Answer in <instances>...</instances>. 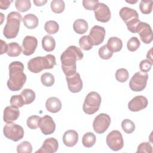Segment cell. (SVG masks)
I'll return each mask as SVG.
<instances>
[{
    "label": "cell",
    "instance_id": "obj_1",
    "mask_svg": "<svg viewBox=\"0 0 153 153\" xmlns=\"http://www.w3.org/2000/svg\"><path fill=\"white\" fill-rule=\"evenodd\" d=\"M83 53L75 45L68 47L61 54L62 69L66 76L74 75L76 72V62L82 59Z\"/></svg>",
    "mask_w": 153,
    "mask_h": 153
},
{
    "label": "cell",
    "instance_id": "obj_2",
    "mask_svg": "<svg viewBox=\"0 0 153 153\" xmlns=\"http://www.w3.org/2000/svg\"><path fill=\"white\" fill-rule=\"evenodd\" d=\"M9 79L7 85L10 90L17 91L21 90L26 81V75L23 72L24 65L19 61L12 62L8 66Z\"/></svg>",
    "mask_w": 153,
    "mask_h": 153
},
{
    "label": "cell",
    "instance_id": "obj_3",
    "mask_svg": "<svg viewBox=\"0 0 153 153\" xmlns=\"http://www.w3.org/2000/svg\"><path fill=\"white\" fill-rule=\"evenodd\" d=\"M56 65V57L53 54H47L44 57L38 56L30 59L27 63V68L32 73H39L44 69H50Z\"/></svg>",
    "mask_w": 153,
    "mask_h": 153
},
{
    "label": "cell",
    "instance_id": "obj_4",
    "mask_svg": "<svg viewBox=\"0 0 153 153\" xmlns=\"http://www.w3.org/2000/svg\"><path fill=\"white\" fill-rule=\"evenodd\" d=\"M21 20L22 15L19 12L11 11L8 14L7 23L3 29V34L6 38L13 39L17 36Z\"/></svg>",
    "mask_w": 153,
    "mask_h": 153
},
{
    "label": "cell",
    "instance_id": "obj_5",
    "mask_svg": "<svg viewBox=\"0 0 153 153\" xmlns=\"http://www.w3.org/2000/svg\"><path fill=\"white\" fill-rule=\"evenodd\" d=\"M119 14L126 24L128 30L132 33H136V26L140 22L137 12L133 8L124 7L120 10Z\"/></svg>",
    "mask_w": 153,
    "mask_h": 153
},
{
    "label": "cell",
    "instance_id": "obj_6",
    "mask_svg": "<svg viewBox=\"0 0 153 153\" xmlns=\"http://www.w3.org/2000/svg\"><path fill=\"white\" fill-rule=\"evenodd\" d=\"M102 98L100 94L95 91H91L86 96L83 105V111L88 115L96 112L100 106Z\"/></svg>",
    "mask_w": 153,
    "mask_h": 153
},
{
    "label": "cell",
    "instance_id": "obj_7",
    "mask_svg": "<svg viewBox=\"0 0 153 153\" xmlns=\"http://www.w3.org/2000/svg\"><path fill=\"white\" fill-rule=\"evenodd\" d=\"M4 136L13 141L17 142L22 139L24 136V130L23 127L16 123H7L3 128Z\"/></svg>",
    "mask_w": 153,
    "mask_h": 153
},
{
    "label": "cell",
    "instance_id": "obj_8",
    "mask_svg": "<svg viewBox=\"0 0 153 153\" xmlns=\"http://www.w3.org/2000/svg\"><path fill=\"white\" fill-rule=\"evenodd\" d=\"M148 74L143 72L135 73L129 81V87L132 91L138 92L143 90L147 84Z\"/></svg>",
    "mask_w": 153,
    "mask_h": 153
},
{
    "label": "cell",
    "instance_id": "obj_9",
    "mask_svg": "<svg viewBox=\"0 0 153 153\" xmlns=\"http://www.w3.org/2000/svg\"><path fill=\"white\" fill-rule=\"evenodd\" d=\"M106 142L108 147L114 151L121 149L124 146L122 134L118 130H112L108 133Z\"/></svg>",
    "mask_w": 153,
    "mask_h": 153
},
{
    "label": "cell",
    "instance_id": "obj_10",
    "mask_svg": "<svg viewBox=\"0 0 153 153\" xmlns=\"http://www.w3.org/2000/svg\"><path fill=\"white\" fill-rule=\"evenodd\" d=\"M110 117L104 113L99 114L94 118L93 123L94 131L98 134H102L106 131L111 124Z\"/></svg>",
    "mask_w": 153,
    "mask_h": 153
},
{
    "label": "cell",
    "instance_id": "obj_11",
    "mask_svg": "<svg viewBox=\"0 0 153 153\" xmlns=\"http://www.w3.org/2000/svg\"><path fill=\"white\" fill-rule=\"evenodd\" d=\"M136 33H139L141 41L146 44H150L153 39V33L149 24L140 22L136 28Z\"/></svg>",
    "mask_w": 153,
    "mask_h": 153
},
{
    "label": "cell",
    "instance_id": "obj_12",
    "mask_svg": "<svg viewBox=\"0 0 153 153\" xmlns=\"http://www.w3.org/2000/svg\"><path fill=\"white\" fill-rule=\"evenodd\" d=\"M106 34L103 27L95 25L90 30L88 37L93 45H99L103 42Z\"/></svg>",
    "mask_w": 153,
    "mask_h": 153
},
{
    "label": "cell",
    "instance_id": "obj_13",
    "mask_svg": "<svg viewBox=\"0 0 153 153\" xmlns=\"http://www.w3.org/2000/svg\"><path fill=\"white\" fill-rule=\"evenodd\" d=\"M96 19L100 22H108L111 17V11L108 6L103 3L99 2L94 10Z\"/></svg>",
    "mask_w": 153,
    "mask_h": 153
},
{
    "label": "cell",
    "instance_id": "obj_14",
    "mask_svg": "<svg viewBox=\"0 0 153 153\" xmlns=\"http://www.w3.org/2000/svg\"><path fill=\"white\" fill-rule=\"evenodd\" d=\"M66 79L68 89L71 92L76 93L81 91L83 84L79 73L76 72L74 75L66 76Z\"/></svg>",
    "mask_w": 153,
    "mask_h": 153
},
{
    "label": "cell",
    "instance_id": "obj_15",
    "mask_svg": "<svg viewBox=\"0 0 153 153\" xmlns=\"http://www.w3.org/2000/svg\"><path fill=\"white\" fill-rule=\"evenodd\" d=\"M39 127L44 134L48 135L54 132L56 130V124L53 118L47 115L41 117Z\"/></svg>",
    "mask_w": 153,
    "mask_h": 153
},
{
    "label": "cell",
    "instance_id": "obj_16",
    "mask_svg": "<svg viewBox=\"0 0 153 153\" xmlns=\"http://www.w3.org/2000/svg\"><path fill=\"white\" fill-rule=\"evenodd\" d=\"M38 45L37 39L33 36L27 35L25 37L23 40L22 48V53L25 56H30L32 54Z\"/></svg>",
    "mask_w": 153,
    "mask_h": 153
},
{
    "label": "cell",
    "instance_id": "obj_17",
    "mask_svg": "<svg viewBox=\"0 0 153 153\" xmlns=\"http://www.w3.org/2000/svg\"><path fill=\"white\" fill-rule=\"evenodd\" d=\"M148 101L143 96H137L133 97L128 103V108L130 111L137 112L146 108Z\"/></svg>",
    "mask_w": 153,
    "mask_h": 153
},
{
    "label": "cell",
    "instance_id": "obj_18",
    "mask_svg": "<svg viewBox=\"0 0 153 153\" xmlns=\"http://www.w3.org/2000/svg\"><path fill=\"white\" fill-rule=\"evenodd\" d=\"M59 148V143L56 139L54 137H50L46 139L42 145V146L37 150L36 153H54Z\"/></svg>",
    "mask_w": 153,
    "mask_h": 153
},
{
    "label": "cell",
    "instance_id": "obj_19",
    "mask_svg": "<svg viewBox=\"0 0 153 153\" xmlns=\"http://www.w3.org/2000/svg\"><path fill=\"white\" fill-rule=\"evenodd\" d=\"M20 115V111L18 108L12 106H7L4 110L3 120L6 123H13L17 120Z\"/></svg>",
    "mask_w": 153,
    "mask_h": 153
},
{
    "label": "cell",
    "instance_id": "obj_20",
    "mask_svg": "<svg viewBox=\"0 0 153 153\" xmlns=\"http://www.w3.org/2000/svg\"><path fill=\"white\" fill-rule=\"evenodd\" d=\"M78 141V134L74 130H69L65 132L63 136V142L68 147H73Z\"/></svg>",
    "mask_w": 153,
    "mask_h": 153
},
{
    "label": "cell",
    "instance_id": "obj_21",
    "mask_svg": "<svg viewBox=\"0 0 153 153\" xmlns=\"http://www.w3.org/2000/svg\"><path fill=\"white\" fill-rule=\"evenodd\" d=\"M45 107L48 111L51 113H57L62 108V103L57 97H51L46 100Z\"/></svg>",
    "mask_w": 153,
    "mask_h": 153
},
{
    "label": "cell",
    "instance_id": "obj_22",
    "mask_svg": "<svg viewBox=\"0 0 153 153\" xmlns=\"http://www.w3.org/2000/svg\"><path fill=\"white\" fill-rule=\"evenodd\" d=\"M22 22L25 27L29 29L36 28L39 23L38 17L33 14L31 13L25 15L22 19Z\"/></svg>",
    "mask_w": 153,
    "mask_h": 153
},
{
    "label": "cell",
    "instance_id": "obj_23",
    "mask_svg": "<svg viewBox=\"0 0 153 153\" xmlns=\"http://www.w3.org/2000/svg\"><path fill=\"white\" fill-rule=\"evenodd\" d=\"M108 48L112 52H118L123 48V42L121 39L116 36L111 37L107 42Z\"/></svg>",
    "mask_w": 153,
    "mask_h": 153
},
{
    "label": "cell",
    "instance_id": "obj_24",
    "mask_svg": "<svg viewBox=\"0 0 153 153\" xmlns=\"http://www.w3.org/2000/svg\"><path fill=\"white\" fill-rule=\"evenodd\" d=\"M88 25L86 20L79 19L75 20L73 24V29L74 31L78 34H84L88 30Z\"/></svg>",
    "mask_w": 153,
    "mask_h": 153
},
{
    "label": "cell",
    "instance_id": "obj_25",
    "mask_svg": "<svg viewBox=\"0 0 153 153\" xmlns=\"http://www.w3.org/2000/svg\"><path fill=\"white\" fill-rule=\"evenodd\" d=\"M42 46L45 51L51 52L53 51L55 48V39L50 35H45L42 39Z\"/></svg>",
    "mask_w": 153,
    "mask_h": 153
},
{
    "label": "cell",
    "instance_id": "obj_26",
    "mask_svg": "<svg viewBox=\"0 0 153 153\" xmlns=\"http://www.w3.org/2000/svg\"><path fill=\"white\" fill-rule=\"evenodd\" d=\"M22 50V47L17 42H12L8 44L7 54L10 57H17L20 54Z\"/></svg>",
    "mask_w": 153,
    "mask_h": 153
},
{
    "label": "cell",
    "instance_id": "obj_27",
    "mask_svg": "<svg viewBox=\"0 0 153 153\" xmlns=\"http://www.w3.org/2000/svg\"><path fill=\"white\" fill-rule=\"evenodd\" d=\"M96 140L95 134L91 132H87L82 136V143L86 148H91L94 145Z\"/></svg>",
    "mask_w": 153,
    "mask_h": 153
},
{
    "label": "cell",
    "instance_id": "obj_28",
    "mask_svg": "<svg viewBox=\"0 0 153 153\" xmlns=\"http://www.w3.org/2000/svg\"><path fill=\"white\" fill-rule=\"evenodd\" d=\"M25 102L26 105H29L32 103L35 99V93L31 89L25 88L24 89L20 94Z\"/></svg>",
    "mask_w": 153,
    "mask_h": 153
},
{
    "label": "cell",
    "instance_id": "obj_29",
    "mask_svg": "<svg viewBox=\"0 0 153 153\" xmlns=\"http://www.w3.org/2000/svg\"><path fill=\"white\" fill-rule=\"evenodd\" d=\"M15 7L19 12L24 13L31 8V3L29 0H16Z\"/></svg>",
    "mask_w": 153,
    "mask_h": 153
},
{
    "label": "cell",
    "instance_id": "obj_30",
    "mask_svg": "<svg viewBox=\"0 0 153 153\" xmlns=\"http://www.w3.org/2000/svg\"><path fill=\"white\" fill-rule=\"evenodd\" d=\"M50 7L53 12L60 14L62 13L65 8V4L62 0H53L51 2Z\"/></svg>",
    "mask_w": 153,
    "mask_h": 153
},
{
    "label": "cell",
    "instance_id": "obj_31",
    "mask_svg": "<svg viewBox=\"0 0 153 153\" xmlns=\"http://www.w3.org/2000/svg\"><path fill=\"white\" fill-rule=\"evenodd\" d=\"M139 9L143 14H148L151 13L152 9V0H142L139 4Z\"/></svg>",
    "mask_w": 153,
    "mask_h": 153
},
{
    "label": "cell",
    "instance_id": "obj_32",
    "mask_svg": "<svg viewBox=\"0 0 153 153\" xmlns=\"http://www.w3.org/2000/svg\"><path fill=\"white\" fill-rule=\"evenodd\" d=\"M44 29L48 34H54L58 32L59 26L56 21L49 20L45 22Z\"/></svg>",
    "mask_w": 153,
    "mask_h": 153
},
{
    "label": "cell",
    "instance_id": "obj_33",
    "mask_svg": "<svg viewBox=\"0 0 153 153\" xmlns=\"http://www.w3.org/2000/svg\"><path fill=\"white\" fill-rule=\"evenodd\" d=\"M54 77L50 72L44 73L41 76V83L46 87H51L54 83Z\"/></svg>",
    "mask_w": 153,
    "mask_h": 153
},
{
    "label": "cell",
    "instance_id": "obj_34",
    "mask_svg": "<svg viewBox=\"0 0 153 153\" xmlns=\"http://www.w3.org/2000/svg\"><path fill=\"white\" fill-rule=\"evenodd\" d=\"M32 151V146L31 143L26 140L20 143L17 146V152L18 153H31Z\"/></svg>",
    "mask_w": 153,
    "mask_h": 153
},
{
    "label": "cell",
    "instance_id": "obj_35",
    "mask_svg": "<svg viewBox=\"0 0 153 153\" xmlns=\"http://www.w3.org/2000/svg\"><path fill=\"white\" fill-rule=\"evenodd\" d=\"M121 127L125 133L130 134L134 131L135 124L131 120L129 119H125L121 123Z\"/></svg>",
    "mask_w": 153,
    "mask_h": 153
},
{
    "label": "cell",
    "instance_id": "obj_36",
    "mask_svg": "<svg viewBox=\"0 0 153 153\" xmlns=\"http://www.w3.org/2000/svg\"><path fill=\"white\" fill-rule=\"evenodd\" d=\"M129 77L128 72L126 69L120 68L117 70L115 72L116 79L120 82H126Z\"/></svg>",
    "mask_w": 153,
    "mask_h": 153
},
{
    "label": "cell",
    "instance_id": "obj_37",
    "mask_svg": "<svg viewBox=\"0 0 153 153\" xmlns=\"http://www.w3.org/2000/svg\"><path fill=\"white\" fill-rule=\"evenodd\" d=\"M140 45V41L136 36H133L131 38H130L127 43V49L131 52H134L136 51L139 48Z\"/></svg>",
    "mask_w": 153,
    "mask_h": 153
},
{
    "label": "cell",
    "instance_id": "obj_38",
    "mask_svg": "<svg viewBox=\"0 0 153 153\" xmlns=\"http://www.w3.org/2000/svg\"><path fill=\"white\" fill-rule=\"evenodd\" d=\"M79 47L84 50L88 51L93 48V45L87 35H84L79 39Z\"/></svg>",
    "mask_w": 153,
    "mask_h": 153
},
{
    "label": "cell",
    "instance_id": "obj_39",
    "mask_svg": "<svg viewBox=\"0 0 153 153\" xmlns=\"http://www.w3.org/2000/svg\"><path fill=\"white\" fill-rule=\"evenodd\" d=\"M10 105L12 106H14L15 108H21L25 104V100L22 97V96L20 94L17 95H13L11 97L10 99Z\"/></svg>",
    "mask_w": 153,
    "mask_h": 153
},
{
    "label": "cell",
    "instance_id": "obj_40",
    "mask_svg": "<svg viewBox=\"0 0 153 153\" xmlns=\"http://www.w3.org/2000/svg\"><path fill=\"white\" fill-rule=\"evenodd\" d=\"M98 54L99 57L102 59L108 60L111 59L113 55V53L108 48L107 45H104L102 46L98 51Z\"/></svg>",
    "mask_w": 153,
    "mask_h": 153
},
{
    "label": "cell",
    "instance_id": "obj_41",
    "mask_svg": "<svg viewBox=\"0 0 153 153\" xmlns=\"http://www.w3.org/2000/svg\"><path fill=\"white\" fill-rule=\"evenodd\" d=\"M41 117L38 115H32L27 119V126L30 129H36L39 127Z\"/></svg>",
    "mask_w": 153,
    "mask_h": 153
},
{
    "label": "cell",
    "instance_id": "obj_42",
    "mask_svg": "<svg viewBox=\"0 0 153 153\" xmlns=\"http://www.w3.org/2000/svg\"><path fill=\"white\" fill-rule=\"evenodd\" d=\"M136 152L152 153V147L149 142H142L138 146Z\"/></svg>",
    "mask_w": 153,
    "mask_h": 153
},
{
    "label": "cell",
    "instance_id": "obj_43",
    "mask_svg": "<svg viewBox=\"0 0 153 153\" xmlns=\"http://www.w3.org/2000/svg\"><path fill=\"white\" fill-rule=\"evenodd\" d=\"M152 62L149 59H145L142 60L139 63V68L141 72L147 73L149 72L152 67Z\"/></svg>",
    "mask_w": 153,
    "mask_h": 153
},
{
    "label": "cell",
    "instance_id": "obj_44",
    "mask_svg": "<svg viewBox=\"0 0 153 153\" xmlns=\"http://www.w3.org/2000/svg\"><path fill=\"white\" fill-rule=\"evenodd\" d=\"M99 3L98 0H83L82 5L87 10H94Z\"/></svg>",
    "mask_w": 153,
    "mask_h": 153
},
{
    "label": "cell",
    "instance_id": "obj_45",
    "mask_svg": "<svg viewBox=\"0 0 153 153\" xmlns=\"http://www.w3.org/2000/svg\"><path fill=\"white\" fill-rule=\"evenodd\" d=\"M13 2V1H0V8L2 10H7L9 6L10 5V4Z\"/></svg>",
    "mask_w": 153,
    "mask_h": 153
},
{
    "label": "cell",
    "instance_id": "obj_46",
    "mask_svg": "<svg viewBox=\"0 0 153 153\" xmlns=\"http://www.w3.org/2000/svg\"><path fill=\"white\" fill-rule=\"evenodd\" d=\"M1 54H2L5 53H7L8 50V45L2 39H1Z\"/></svg>",
    "mask_w": 153,
    "mask_h": 153
},
{
    "label": "cell",
    "instance_id": "obj_47",
    "mask_svg": "<svg viewBox=\"0 0 153 153\" xmlns=\"http://www.w3.org/2000/svg\"><path fill=\"white\" fill-rule=\"evenodd\" d=\"M47 0H33V3L35 4V5L36 6H38V7H41V6H42V5H44L46 3H47Z\"/></svg>",
    "mask_w": 153,
    "mask_h": 153
},
{
    "label": "cell",
    "instance_id": "obj_48",
    "mask_svg": "<svg viewBox=\"0 0 153 153\" xmlns=\"http://www.w3.org/2000/svg\"><path fill=\"white\" fill-rule=\"evenodd\" d=\"M0 14H1V16L2 17V18H1V19H1L2 22H1V24H2V22H3V17H4V15H3V14H2V13H0Z\"/></svg>",
    "mask_w": 153,
    "mask_h": 153
},
{
    "label": "cell",
    "instance_id": "obj_49",
    "mask_svg": "<svg viewBox=\"0 0 153 153\" xmlns=\"http://www.w3.org/2000/svg\"><path fill=\"white\" fill-rule=\"evenodd\" d=\"M127 2H128V3H132V4H134V3H136V2H137V1H134V2H131V1H126Z\"/></svg>",
    "mask_w": 153,
    "mask_h": 153
}]
</instances>
